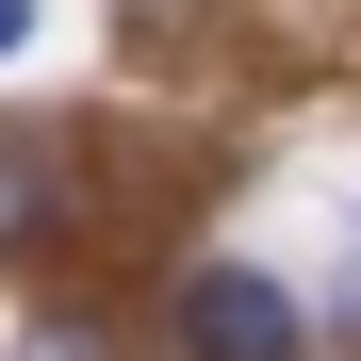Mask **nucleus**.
I'll return each instance as SVG.
<instances>
[{"label": "nucleus", "instance_id": "4", "mask_svg": "<svg viewBox=\"0 0 361 361\" xmlns=\"http://www.w3.org/2000/svg\"><path fill=\"white\" fill-rule=\"evenodd\" d=\"M17 49H33V0H0V66H17Z\"/></svg>", "mask_w": 361, "mask_h": 361}, {"label": "nucleus", "instance_id": "1", "mask_svg": "<svg viewBox=\"0 0 361 361\" xmlns=\"http://www.w3.org/2000/svg\"><path fill=\"white\" fill-rule=\"evenodd\" d=\"M180 361H295V295L263 263H197L180 279Z\"/></svg>", "mask_w": 361, "mask_h": 361}, {"label": "nucleus", "instance_id": "3", "mask_svg": "<svg viewBox=\"0 0 361 361\" xmlns=\"http://www.w3.org/2000/svg\"><path fill=\"white\" fill-rule=\"evenodd\" d=\"M17 361H99V345H82V329H33V345H17Z\"/></svg>", "mask_w": 361, "mask_h": 361}, {"label": "nucleus", "instance_id": "2", "mask_svg": "<svg viewBox=\"0 0 361 361\" xmlns=\"http://www.w3.org/2000/svg\"><path fill=\"white\" fill-rule=\"evenodd\" d=\"M33 214H49V180H33L17 148H0V247H17V230H33Z\"/></svg>", "mask_w": 361, "mask_h": 361}]
</instances>
